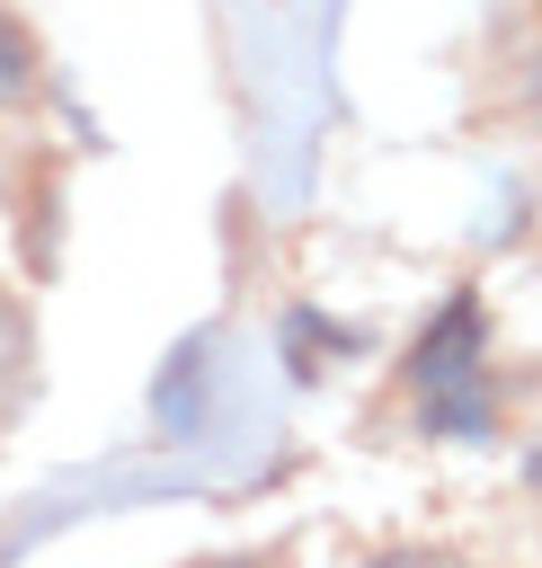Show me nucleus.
<instances>
[{
    "label": "nucleus",
    "mask_w": 542,
    "mask_h": 568,
    "mask_svg": "<svg viewBox=\"0 0 542 568\" xmlns=\"http://www.w3.org/2000/svg\"><path fill=\"white\" fill-rule=\"evenodd\" d=\"M409 382L426 390V426L444 435H480L489 426V382H480V302L471 293H453V311L418 337V355H409Z\"/></svg>",
    "instance_id": "1"
},
{
    "label": "nucleus",
    "mask_w": 542,
    "mask_h": 568,
    "mask_svg": "<svg viewBox=\"0 0 542 568\" xmlns=\"http://www.w3.org/2000/svg\"><path fill=\"white\" fill-rule=\"evenodd\" d=\"M36 98V36L0 9V106H27Z\"/></svg>",
    "instance_id": "2"
},
{
    "label": "nucleus",
    "mask_w": 542,
    "mask_h": 568,
    "mask_svg": "<svg viewBox=\"0 0 542 568\" xmlns=\"http://www.w3.org/2000/svg\"><path fill=\"white\" fill-rule=\"evenodd\" d=\"M373 568H471V559H453V550H382Z\"/></svg>",
    "instance_id": "3"
}]
</instances>
